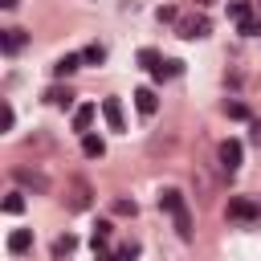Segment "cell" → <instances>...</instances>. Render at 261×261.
Here are the masks:
<instances>
[{
  "label": "cell",
  "mask_w": 261,
  "mask_h": 261,
  "mask_svg": "<svg viewBox=\"0 0 261 261\" xmlns=\"http://www.w3.org/2000/svg\"><path fill=\"white\" fill-rule=\"evenodd\" d=\"M200 4H212V0H200Z\"/></svg>",
  "instance_id": "obj_28"
},
{
  "label": "cell",
  "mask_w": 261,
  "mask_h": 261,
  "mask_svg": "<svg viewBox=\"0 0 261 261\" xmlns=\"http://www.w3.org/2000/svg\"><path fill=\"white\" fill-rule=\"evenodd\" d=\"M82 155H86V159H102V155H106V143H102L98 135H82Z\"/></svg>",
  "instance_id": "obj_13"
},
{
  "label": "cell",
  "mask_w": 261,
  "mask_h": 261,
  "mask_svg": "<svg viewBox=\"0 0 261 261\" xmlns=\"http://www.w3.org/2000/svg\"><path fill=\"white\" fill-rule=\"evenodd\" d=\"M20 208H24V200H20V192H12V196H4V212H8V216H16Z\"/></svg>",
  "instance_id": "obj_20"
},
{
  "label": "cell",
  "mask_w": 261,
  "mask_h": 261,
  "mask_svg": "<svg viewBox=\"0 0 261 261\" xmlns=\"http://www.w3.org/2000/svg\"><path fill=\"white\" fill-rule=\"evenodd\" d=\"M102 118L110 122V130H122V106H118V98H102Z\"/></svg>",
  "instance_id": "obj_11"
},
{
  "label": "cell",
  "mask_w": 261,
  "mask_h": 261,
  "mask_svg": "<svg viewBox=\"0 0 261 261\" xmlns=\"http://www.w3.org/2000/svg\"><path fill=\"white\" fill-rule=\"evenodd\" d=\"M216 159H220V167L232 175V171L241 167V143H237V139H224V143L216 147Z\"/></svg>",
  "instance_id": "obj_6"
},
{
  "label": "cell",
  "mask_w": 261,
  "mask_h": 261,
  "mask_svg": "<svg viewBox=\"0 0 261 261\" xmlns=\"http://www.w3.org/2000/svg\"><path fill=\"white\" fill-rule=\"evenodd\" d=\"M0 8H16V0H0Z\"/></svg>",
  "instance_id": "obj_27"
},
{
  "label": "cell",
  "mask_w": 261,
  "mask_h": 261,
  "mask_svg": "<svg viewBox=\"0 0 261 261\" xmlns=\"http://www.w3.org/2000/svg\"><path fill=\"white\" fill-rule=\"evenodd\" d=\"M249 139H253V143L261 147V122H253V135H249Z\"/></svg>",
  "instance_id": "obj_26"
},
{
  "label": "cell",
  "mask_w": 261,
  "mask_h": 261,
  "mask_svg": "<svg viewBox=\"0 0 261 261\" xmlns=\"http://www.w3.org/2000/svg\"><path fill=\"white\" fill-rule=\"evenodd\" d=\"M12 179H16L20 188H29V192H41V196L49 192V175H45V171H37V167H16V171H12Z\"/></svg>",
  "instance_id": "obj_4"
},
{
  "label": "cell",
  "mask_w": 261,
  "mask_h": 261,
  "mask_svg": "<svg viewBox=\"0 0 261 261\" xmlns=\"http://www.w3.org/2000/svg\"><path fill=\"white\" fill-rule=\"evenodd\" d=\"M224 114H228V118H249L245 102H224Z\"/></svg>",
  "instance_id": "obj_21"
},
{
  "label": "cell",
  "mask_w": 261,
  "mask_h": 261,
  "mask_svg": "<svg viewBox=\"0 0 261 261\" xmlns=\"http://www.w3.org/2000/svg\"><path fill=\"white\" fill-rule=\"evenodd\" d=\"M110 241V220H98V228H94V245H106Z\"/></svg>",
  "instance_id": "obj_23"
},
{
  "label": "cell",
  "mask_w": 261,
  "mask_h": 261,
  "mask_svg": "<svg viewBox=\"0 0 261 261\" xmlns=\"http://www.w3.org/2000/svg\"><path fill=\"white\" fill-rule=\"evenodd\" d=\"M73 249H77V237H73V232H65V237L53 241V257H69Z\"/></svg>",
  "instance_id": "obj_16"
},
{
  "label": "cell",
  "mask_w": 261,
  "mask_h": 261,
  "mask_svg": "<svg viewBox=\"0 0 261 261\" xmlns=\"http://www.w3.org/2000/svg\"><path fill=\"white\" fill-rule=\"evenodd\" d=\"M179 73H184V61H163V69H159L155 77L163 82V77H179Z\"/></svg>",
  "instance_id": "obj_18"
},
{
  "label": "cell",
  "mask_w": 261,
  "mask_h": 261,
  "mask_svg": "<svg viewBox=\"0 0 261 261\" xmlns=\"http://www.w3.org/2000/svg\"><path fill=\"white\" fill-rule=\"evenodd\" d=\"M228 16L237 20V29H241L245 37H261V24H257V16H253V8H249V4H241V0H237V4H228Z\"/></svg>",
  "instance_id": "obj_3"
},
{
  "label": "cell",
  "mask_w": 261,
  "mask_h": 261,
  "mask_svg": "<svg viewBox=\"0 0 261 261\" xmlns=\"http://www.w3.org/2000/svg\"><path fill=\"white\" fill-rule=\"evenodd\" d=\"M24 41H29V37H24V29H4V33H0L4 53H20V49H24Z\"/></svg>",
  "instance_id": "obj_10"
},
{
  "label": "cell",
  "mask_w": 261,
  "mask_h": 261,
  "mask_svg": "<svg viewBox=\"0 0 261 261\" xmlns=\"http://www.w3.org/2000/svg\"><path fill=\"white\" fill-rule=\"evenodd\" d=\"M33 249V228H12L8 232V253H29Z\"/></svg>",
  "instance_id": "obj_9"
},
{
  "label": "cell",
  "mask_w": 261,
  "mask_h": 261,
  "mask_svg": "<svg viewBox=\"0 0 261 261\" xmlns=\"http://www.w3.org/2000/svg\"><path fill=\"white\" fill-rule=\"evenodd\" d=\"M94 106H77L73 110V130H82V135H90V126H94Z\"/></svg>",
  "instance_id": "obj_12"
},
{
  "label": "cell",
  "mask_w": 261,
  "mask_h": 261,
  "mask_svg": "<svg viewBox=\"0 0 261 261\" xmlns=\"http://www.w3.org/2000/svg\"><path fill=\"white\" fill-rule=\"evenodd\" d=\"M159 208H163V212L175 220V232L188 241V237H192V216H188V204H184V196H179L175 188H163V192H159Z\"/></svg>",
  "instance_id": "obj_1"
},
{
  "label": "cell",
  "mask_w": 261,
  "mask_h": 261,
  "mask_svg": "<svg viewBox=\"0 0 261 261\" xmlns=\"http://www.w3.org/2000/svg\"><path fill=\"white\" fill-rule=\"evenodd\" d=\"M45 98H49L53 106H61V110H69V106H73V94H69V90H61V86H53Z\"/></svg>",
  "instance_id": "obj_17"
},
{
  "label": "cell",
  "mask_w": 261,
  "mask_h": 261,
  "mask_svg": "<svg viewBox=\"0 0 261 261\" xmlns=\"http://www.w3.org/2000/svg\"><path fill=\"white\" fill-rule=\"evenodd\" d=\"M175 29H179V37H184V41H200V37H208V29H212V24H208V16H204V12H196V16H179V20H175Z\"/></svg>",
  "instance_id": "obj_2"
},
{
  "label": "cell",
  "mask_w": 261,
  "mask_h": 261,
  "mask_svg": "<svg viewBox=\"0 0 261 261\" xmlns=\"http://www.w3.org/2000/svg\"><path fill=\"white\" fill-rule=\"evenodd\" d=\"M102 57H106V49H102V45H90V49L82 53V61H86V65H98Z\"/></svg>",
  "instance_id": "obj_19"
},
{
  "label": "cell",
  "mask_w": 261,
  "mask_h": 261,
  "mask_svg": "<svg viewBox=\"0 0 261 261\" xmlns=\"http://www.w3.org/2000/svg\"><path fill=\"white\" fill-rule=\"evenodd\" d=\"M135 257H139V245H135V241H130V245H122V249L114 253V261H135Z\"/></svg>",
  "instance_id": "obj_24"
},
{
  "label": "cell",
  "mask_w": 261,
  "mask_h": 261,
  "mask_svg": "<svg viewBox=\"0 0 261 261\" xmlns=\"http://www.w3.org/2000/svg\"><path fill=\"white\" fill-rule=\"evenodd\" d=\"M82 65V53H65V57H57V65H53V73L57 77H65V73H73Z\"/></svg>",
  "instance_id": "obj_15"
},
{
  "label": "cell",
  "mask_w": 261,
  "mask_h": 261,
  "mask_svg": "<svg viewBox=\"0 0 261 261\" xmlns=\"http://www.w3.org/2000/svg\"><path fill=\"white\" fill-rule=\"evenodd\" d=\"M257 216H261V208L253 200H245V196L228 200V220H257Z\"/></svg>",
  "instance_id": "obj_7"
},
{
  "label": "cell",
  "mask_w": 261,
  "mask_h": 261,
  "mask_svg": "<svg viewBox=\"0 0 261 261\" xmlns=\"http://www.w3.org/2000/svg\"><path fill=\"white\" fill-rule=\"evenodd\" d=\"M135 106H139V114H147V118H151V114L159 110V98H155V90H151V86L135 90Z\"/></svg>",
  "instance_id": "obj_8"
},
{
  "label": "cell",
  "mask_w": 261,
  "mask_h": 261,
  "mask_svg": "<svg viewBox=\"0 0 261 261\" xmlns=\"http://www.w3.org/2000/svg\"><path fill=\"white\" fill-rule=\"evenodd\" d=\"M114 212H118V216H135L139 208H135V200H114Z\"/></svg>",
  "instance_id": "obj_25"
},
{
  "label": "cell",
  "mask_w": 261,
  "mask_h": 261,
  "mask_svg": "<svg viewBox=\"0 0 261 261\" xmlns=\"http://www.w3.org/2000/svg\"><path fill=\"white\" fill-rule=\"evenodd\" d=\"M12 122H16V110L4 102V110H0V130H12Z\"/></svg>",
  "instance_id": "obj_22"
},
{
  "label": "cell",
  "mask_w": 261,
  "mask_h": 261,
  "mask_svg": "<svg viewBox=\"0 0 261 261\" xmlns=\"http://www.w3.org/2000/svg\"><path fill=\"white\" fill-rule=\"evenodd\" d=\"M139 65H143V69H151V77H155V73L163 69V57H159L155 49H139Z\"/></svg>",
  "instance_id": "obj_14"
},
{
  "label": "cell",
  "mask_w": 261,
  "mask_h": 261,
  "mask_svg": "<svg viewBox=\"0 0 261 261\" xmlns=\"http://www.w3.org/2000/svg\"><path fill=\"white\" fill-rule=\"evenodd\" d=\"M90 196H94V192H90V184H86V179H69L65 204H69L73 212H86V208H90Z\"/></svg>",
  "instance_id": "obj_5"
}]
</instances>
